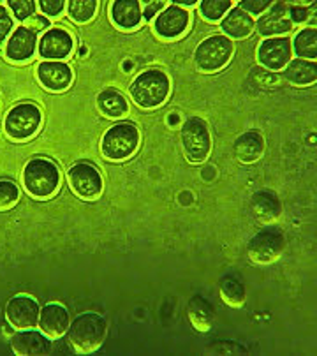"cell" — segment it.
Wrapping results in <instances>:
<instances>
[{
  "label": "cell",
  "mask_w": 317,
  "mask_h": 356,
  "mask_svg": "<svg viewBox=\"0 0 317 356\" xmlns=\"http://www.w3.org/2000/svg\"><path fill=\"white\" fill-rule=\"evenodd\" d=\"M252 213L257 222L268 226V224L277 222L282 216V203L272 191H259L252 196Z\"/></svg>",
  "instance_id": "obj_20"
},
{
  "label": "cell",
  "mask_w": 317,
  "mask_h": 356,
  "mask_svg": "<svg viewBox=\"0 0 317 356\" xmlns=\"http://www.w3.org/2000/svg\"><path fill=\"white\" fill-rule=\"evenodd\" d=\"M181 147L190 164L206 163L211 154V134L203 118L190 117L181 125Z\"/></svg>",
  "instance_id": "obj_7"
},
{
  "label": "cell",
  "mask_w": 317,
  "mask_h": 356,
  "mask_svg": "<svg viewBox=\"0 0 317 356\" xmlns=\"http://www.w3.org/2000/svg\"><path fill=\"white\" fill-rule=\"evenodd\" d=\"M213 316L216 314H213L211 305L201 296H194L187 305V318H189L194 330H197L200 334L210 332L211 325H213Z\"/></svg>",
  "instance_id": "obj_25"
},
{
  "label": "cell",
  "mask_w": 317,
  "mask_h": 356,
  "mask_svg": "<svg viewBox=\"0 0 317 356\" xmlns=\"http://www.w3.org/2000/svg\"><path fill=\"white\" fill-rule=\"evenodd\" d=\"M287 16H289V19L293 25H295V23L296 25H300V23H305L307 19H309V9H305V8H302L300 4H296V6H293V8L287 9Z\"/></svg>",
  "instance_id": "obj_36"
},
{
  "label": "cell",
  "mask_w": 317,
  "mask_h": 356,
  "mask_svg": "<svg viewBox=\"0 0 317 356\" xmlns=\"http://www.w3.org/2000/svg\"><path fill=\"white\" fill-rule=\"evenodd\" d=\"M141 134L136 125L122 122L106 131L101 140V154L104 159L122 163L136 154Z\"/></svg>",
  "instance_id": "obj_4"
},
{
  "label": "cell",
  "mask_w": 317,
  "mask_h": 356,
  "mask_svg": "<svg viewBox=\"0 0 317 356\" xmlns=\"http://www.w3.org/2000/svg\"><path fill=\"white\" fill-rule=\"evenodd\" d=\"M174 6H178V8H193V6H197L200 2L197 0H174L173 2Z\"/></svg>",
  "instance_id": "obj_38"
},
{
  "label": "cell",
  "mask_w": 317,
  "mask_h": 356,
  "mask_svg": "<svg viewBox=\"0 0 317 356\" xmlns=\"http://www.w3.org/2000/svg\"><path fill=\"white\" fill-rule=\"evenodd\" d=\"M97 108L106 118L110 120H122L129 115L127 99L115 88H106L97 95Z\"/></svg>",
  "instance_id": "obj_23"
},
{
  "label": "cell",
  "mask_w": 317,
  "mask_h": 356,
  "mask_svg": "<svg viewBox=\"0 0 317 356\" xmlns=\"http://www.w3.org/2000/svg\"><path fill=\"white\" fill-rule=\"evenodd\" d=\"M67 16L78 25H87L97 15L99 2L97 0H71L65 6Z\"/></svg>",
  "instance_id": "obj_28"
},
{
  "label": "cell",
  "mask_w": 317,
  "mask_h": 356,
  "mask_svg": "<svg viewBox=\"0 0 317 356\" xmlns=\"http://www.w3.org/2000/svg\"><path fill=\"white\" fill-rule=\"evenodd\" d=\"M67 182L72 193L83 201H95L101 197L104 182L95 166L88 163H76L67 170Z\"/></svg>",
  "instance_id": "obj_9"
},
{
  "label": "cell",
  "mask_w": 317,
  "mask_h": 356,
  "mask_svg": "<svg viewBox=\"0 0 317 356\" xmlns=\"http://www.w3.org/2000/svg\"><path fill=\"white\" fill-rule=\"evenodd\" d=\"M233 54L234 46L231 39H227L226 35H211L197 44L194 62H196L197 71L211 74L226 67L233 58Z\"/></svg>",
  "instance_id": "obj_6"
},
{
  "label": "cell",
  "mask_w": 317,
  "mask_h": 356,
  "mask_svg": "<svg viewBox=\"0 0 317 356\" xmlns=\"http://www.w3.org/2000/svg\"><path fill=\"white\" fill-rule=\"evenodd\" d=\"M189 23L190 15L187 9L178 8L174 4H168V8L161 11V15L155 18V34L158 38L173 41V39H178L180 35L185 34V31L189 29Z\"/></svg>",
  "instance_id": "obj_15"
},
{
  "label": "cell",
  "mask_w": 317,
  "mask_h": 356,
  "mask_svg": "<svg viewBox=\"0 0 317 356\" xmlns=\"http://www.w3.org/2000/svg\"><path fill=\"white\" fill-rule=\"evenodd\" d=\"M19 189L11 180H0V212L11 210L18 203Z\"/></svg>",
  "instance_id": "obj_30"
},
{
  "label": "cell",
  "mask_w": 317,
  "mask_h": 356,
  "mask_svg": "<svg viewBox=\"0 0 317 356\" xmlns=\"http://www.w3.org/2000/svg\"><path fill=\"white\" fill-rule=\"evenodd\" d=\"M293 60V46L287 38H270L257 46V62L268 71H282Z\"/></svg>",
  "instance_id": "obj_11"
},
{
  "label": "cell",
  "mask_w": 317,
  "mask_h": 356,
  "mask_svg": "<svg viewBox=\"0 0 317 356\" xmlns=\"http://www.w3.org/2000/svg\"><path fill=\"white\" fill-rule=\"evenodd\" d=\"M11 349L19 356H42L51 351L49 339L35 330H18V334L13 335Z\"/></svg>",
  "instance_id": "obj_18"
},
{
  "label": "cell",
  "mask_w": 317,
  "mask_h": 356,
  "mask_svg": "<svg viewBox=\"0 0 317 356\" xmlns=\"http://www.w3.org/2000/svg\"><path fill=\"white\" fill-rule=\"evenodd\" d=\"M111 22L120 31H134L141 25L143 19V4L140 0H117L110 9Z\"/></svg>",
  "instance_id": "obj_19"
},
{
  "label": "cell",
  "mask_w": 317,
  "mask_h": 356,
  "mask_svg": "<svg viewBox=\"0 0 317 356\" xmlns=\"http://www.w3.org/2000/svg\"><path fill=\"white\" fill-rule=\"evenodd\" d=\"M71 318L64 305L60 303H46L39 312V330L49 341H57L67 334Z\"/></svg>",
  "instance_id": "obj_17"
},
{
  "label": "cell",
  "mask_w": 317,
  "mask_h": 356,
  "mask_svg": "<svg viewBox=\"0 0 317 356\" xmlns=\"http://www.w3.org/2000/svg\"><path fill=\"white\" fill-rule=\"evenodd\" d=\"M233 154L238 163L254 164L263 157L264 154V138L257 131H249L242 136L236 138L233 145Z\"/></svg>",
  "instance_id": "obj_21"
},
{
  "label": "cell",
  "mask_w": 317,
  "mask_h": 356,
  "mask_svg": "<svg viewBox=\"0 0 317 356\" xmlns=\"http://www.w3.org/2000/svg\"><path fill=\"white\" fill-rule=\"evenodd\" d=\"M219 293L222 302L226 303V305H229V307L240 309L245 305V286L240 281H236V279H233V277H224L222 281H220Z\"/></svg>",
  "instance_id": "obj_27"
},
{
  "label": "cell",
  "mask_w": 317,
  "mask_h": 356,
  "mask_svg": "<svg viewBox=\"0 0 317 356\" xmlns=\"http://www.w3.org/2000/svg\"><path fill=\"white\" fill-rule=\"evenodd\" d=\"M287 9H289V6L284 4V2H272L268 13L256 22L257 34L266 39L286 38L295 27L287 16Z\"/></svg>",
  "instance_id": "obj_16"
},
{
  "label": "cell",
  "mask_w": 317,
  "mask_h": 356,
  "mask_svg": "<svg viewBox=\"0 0 317 356\" xmlns=\"http://www.w3.org/2000/svg\"><path fill=\"white\" fill-rule=\"evenodd\" d=\"M39 303L25 295L15 296L6 305V319L15 330H34L39 323Z\"/></svg>",
  "instance_id": "obj_12"
},
{
  "label": "cell",
  "mask_w": 317,
  "mask_h": 356,
  "mask_svg": "<svg viewBox=\"0 0 317 356\" xmlns=\"http://www.w3.org/2000/svg\"><path fill=\"white\" fill-rule=\"evenodd\" d=\"M65 6H67V2H64V0H41V2H38V8L41 9L42 15L49 16V18H58L65 11Z\"/></svg>",
  "instance_id": "obj_32"
},
{
  "label": "cell",
  "mask_w": 317,
  "mask_h": 356,
  "mask_svg": "<svg viewBox=\"0 0 317 356\" xmlns=\"http://www.w3.org/2000/svg\"><path fill=\"white\" fill-rule=\"evenodd\" d=\"M106 334H108V326L104 319L94 312H87L72 319L67 330V341L76 353L88 355L97 351L104 344Z\"/></svg>",
  "instance_id": "obj_3"
},
{
  "label": "cell",
  "mask_w": 317,
  "mask_h": 356,
  "mask_svg": "<svg viewBox=\"0 0 317 356\" xmlns=\"http://www.w3.org/2000/svg\"><path fill=\"white\" fill-rule=\"evenodd\" d=\"M42 113L35 104L22 103L6 113L4 133L13 141H29L41 131Z\"/></svg>",
  "instance_id": "obj_5"
},
{
  "label": "cell",
  "mask_w": 317,
  "mask_h": 356,
  "mask_svg": "<svg viewBox=\"0 0 317 356\" xmlns=\"http://www.w3.org/2000/svg\"><path fill=\"white\" fill-rule=\"evenodd\" d=\"M220 29H222L227 39H240L242 41V39L252 35V32L256 31V22L245 11H242L240 8H234L224 16V19L220 22Z\"/></svg>",
  "instance_id": "obj_22"
},
{
  "label": "cell",
  "mask_w": 317,
  "mask_h": 356,
  "mask_svg": "<svg viewBox=\"0 0 317 356\" xmlns=\"http://www.w3.org/2000/svg\"><path fill=\"white\" fill-rule=\"evenodd\" d=\"M284 78L289 83L296 85V87H309L314 85L317 80V67L316 62L302 60V58H295L284 69Z\"/></svg>",
  "instance_id": "obj_24"
},
{
  "label": "cell",
  "mask_w": 317,
  "mask_h": 356,
  "mask_svg": "<svg viewBox=\"0 0 317 356\" xmlns=\"http://www.w3.org/2000/svg\"><path fill=\"white\" fill-rule=\"evenodd\" d=\"M38 34L26 27H16L4 46V57L13 64L29 62L38 51Z\"/></svg>",
  "instance_id": "obj_14"
},
{
  "label": "cell",
  "mask_w": 317,
  "mask_h": 356,
  "mask_svg": "<svg viewBox=\"0 0 317 356\" xmlns=\"http://www.w3.org/2000/svg\"><path fill=\"white\" fill-rule=\"evenodd\" d=\"M270 6H272V2L270 0H245V2H240L238 4V8L242 9V11H245L249 16H259L263 15L264 11H268Z\"/></svg>",
  "instance_id": "obj_34"
},
{
  "label": "cell",
  "mask_w": 317,
  "mask_h": 356,
  "mask_svg": "<svg viewBox=\"0 0 317 356\" xmlns=\"http://www.w3.org/2000/svg\"><path fill=\"white\" fill-rule=\"evenodd\" d=\"M171 92L170 76L161 69H148L138 74L129 87L131 99L143 110H155L168 101Z\"/></svg>",
  "instance_id": "obj_1"
},
{
  "label": "cell",
  "mask_w": 317,
  "mask_h": 356,
  "mask_svg": "<svg viewBox=\"0 0 317 356\" xmlns=\"http://www.w3.org/2000/svg\"><path fill=\"white\" fill-rule=\"evenodd\" d=\"M35 78L44 90L62 94L72 85V71L65 62L42 60L35 67Z\"/></svg>",
  "instance_id": "obj_13"
},
{
  "label": "cell",
  "mask_w": 317,
  "mask_h": 356,
  "mask_svg": "<svg viewBox=\"0 0 317 356\" xmlns=\"http://www.w3.org/2000/svg\"><path fill=\"white\" fill-rule=\"evenodd\" d=\"M234 2L231 0H203L200 2L201 18L210 23H216L224 19V16L233 9Z\"/></svg>",
  "instance_id": "obj_29"
},
{
  "label": "cell",
  "mask_w": 317,
  "mask_h": 356,
  "mask_svg": "<svg viewBox=\"0 0 317 356\" xmlns=\"http://www.w3.org/2000/svg\"><path fill=\"white\" fill-rule=\"evenodd\" d=\"M168 8V2H163V0H157V2H145L143 8V18L145 19H154L155 15H161V11Z\"/></svg>",
  "instance_id": "obj_35"
},
{
  "label": "cell",
  "mask_w": 317,
  "mask_h": 356,
  "mask_svg": "<svg viewBox=\"0 0 317 356\" xmlns=\"http://www.w3.org/2000/svg\"><path fill=\"white\" fill-rule=\"evenodd\" d=\"M286 235L277 227L263 229L247 245V256L254 265H273L282 258L286 250Z\"/></svg>",
  "instance_id": "obj_8"
},
{
  "label": "cell",
  "mask_w": 317,
  "mask_h": 356,
  "mask_svg": "<svg viewBox=\"0 0 317 356\" xmlns=\"http://www.w3.org/2000/svg\"><path fill=\"white\" fill-rule=\"evenodd\" d=\"M8 8L11 9L16 19L26 22L38 11V2H34V0H9Z\"/></svg>",
  "instance_id": "obj_31"
},
{
  "label": "cell",
  "mask_w": 317,
  "mask_h": 356,
  "mask_svg": "<svg viewBox=\"0 0 317 356\" xmlns=\"http://www.w3.org/2000/svg\"><path fill=\"white\" fill-rule=\"evenodd\" d=\"M15 31V19L9 15V11L6 9V6L0 4V44L4 41H8L9 35Z\"/></svg>",
  "instance_id": "obj_33"
},
{
  "label": "cell",
  "mask_w": 317,
  "mask_h": 356,
  "mask_svg": "<svg viewBox=\"0 0 317 356\" xmlns=\"http://www.w3.org/2000/svg\"><path fill=\"white\" fill-rule=\"evenodd\" d=\"M293 54L302 60L316 62L317 57V32L316 27H307L296 34L293 41Z\"/></svg>",
  "instance_id": "obj_26"
},
{
  "label": "cell",
  "mask_w": 317,
  "mask_h": 356,
  "mask_svg": "<svg viewBox=\"0 0 317 356\" xmlns=\"http://www.w3.org/2000/svg\"><path fill=\"white\" fill-rule=\"evenodd\" d=\"M22 184L29 196L35 200H49L60 189V170L51 161L35 157L23 168Z\"/></svg>",
  "instance_id": "obj_2"
},
{
  "label": "cell",
  "mask_w": 317,
  "mask_h": 356,
  "mask_svg": "<svg viewBox=\"0 0 317 356\" xmlns=\"http://www.w3.org/2000/svg\"><path fill=\"white\" fill-rule=\"evenodd\" d=\"M26 29H31L32 32H41V31H48L49 29V22L48 18H44V16H38L34 15L32 18L26 19Z\"/></svg>",
  "instance_id": "obj_37"
},
{
  "label": "cell",
  "mask_w": 317,
  "mask_h": 356,
  "mask_svg": "<svg viewBox=\"0 0 317 356\" xmlns=\"http://www.w3.org/2000/svg\"><path fill=\"white\" fill-rule=\"evenodd\" d=\"M74 49V39L71 32L60 27H49L38 41V54L42 60L62 62L71 57Z\"/></svg>",
  "instance_id": "obj_10"
}]
</instances>
